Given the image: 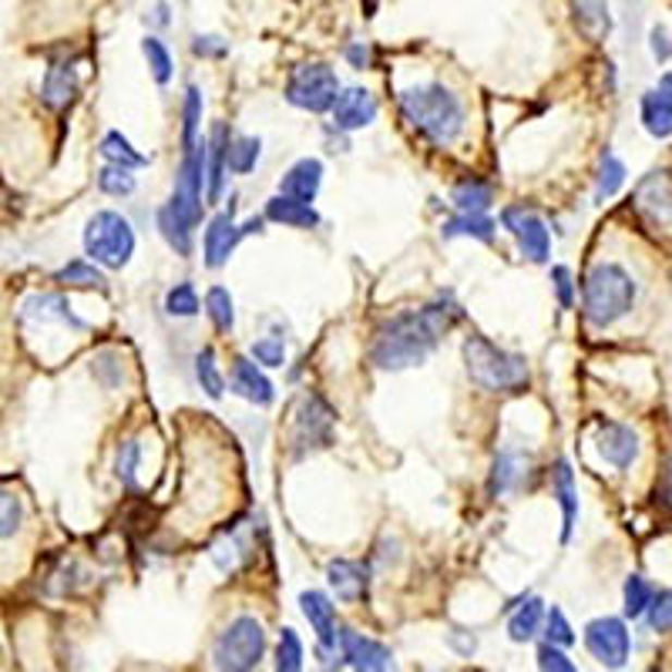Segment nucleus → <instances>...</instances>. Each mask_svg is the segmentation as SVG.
<instances>
[{
  "label": "nucleus",
  "mask_w": 672,
  "mask_h": 672,
  "mask_svg": "<svg viewBox=\"0 0 672 672\" xmlns=\"http://www.w3.org/2000/svg\"><path fill=\"white\" fill-rule=\"evenodd\" d=\"M337 649H340V659L350 665V669H364V672H383L393 665V652L370 639V636H361V632L353 628H337Z\"/></svg>",
  "instance_id": "obj_12"
},
{
  "label": "nucleus",
  "mask_w": 672,
  "mask_h": 672,
  "mask_svg": "<svg viewBox=\"0 0 672 672\" xmlns=\"http://www.w3.org/2000/svg\"><path fill=\"white\" fill-rule=\"evenodd\" d=\"M266 219L290 225V229H316L320 225V212L313 209V203L293 199V195H283V192L272 195V199L266 203Z\"/></svg>",
  "instance_id": "obj_22"
},
{
  "label": "nucleus",
  "mask_w": 672,
  "mask_h": 672,
  "mask_svg": "<svg viewBox=\"0 0 672 672\" xmlns=\"http://www.w3.org/2000/svg\"><path fill=\"white\" fill-rule=\"evenodd\" d=\"M401 111L407 125L430 145H451L464 132V105L444 85H414L401 91Z\"/></svg>",
  "instance_id": "obj_2"
},
{
  "label": "nucleus",
  "mask_w": 672,
  "mask_h": 672,
  "mask_svg": "<svg viewBox=\"0 0 672 672\" xmlns=\"http://www.w3.org/2000/svg\"><path fill=\"white\" fill-rule=\"evenodd\" d=\"M151 14H155V24H158V27H166V24H169V8H166V4H158Z\"/></svg>",
  "instance_id": "obj_54"
},
{
  "label": "nucleus",
  "mask_w": 672,
  "mask_h": 672,
  "mask_svg": "<svg viewBox=\"0 0 672 672\" xmlns=\"http://www.w3.org/2000/svg\"><path fill=\"white\" fill-rule=\"evenodd\" d=\"M451 203L457 212H488L494 203V188L478 175H467L451 188Z\"/></svg>",
  "instance_id": "obj_26"
},
{
  "label": "nucleus",
  "mask_w": 672,
  "mask_h": 672,
  "mask_svg": "<svg viewBox=\"0 0 672 672\" xmlns=\"http://www.w3.org/2000/svg\"><path fill=\"white\" fill-rule=\"evenodd\" d=\"M206 313H209V320L216 323L219 333H232L235 327V309H232V296L225 286H212L206 293Z\"/></svg>",
  "instance_id": "obj_37"
},
{
  "label": "nucleus",
  "mask_w": 672,
  "mask_h": 672,
  "mask_svg": "<svg viewBox=\"0 0 672 672\" xmlns=\"http://www.w3.org/2000/svg\"><path fill=\"white\" fill-rule=\"evenodd\" d=\"M652 585L643 578V575H628L625 578V588H622V596H625V615L628 619H639L643 612H646V606H649V599H652Z\"/></svg>",
  "instance_id": "obj_41"
},
{
  "label": "nucleus",
  "mask_w": 672,
  "mask_h": 672,
  "mask_svg": "<svg viewBox=\"0 0 672 672\" xmlns=\"http://www.w3.org/2000/svg\"><path fill=\"white\" fill-rule=\"evenodd\" d=\"M300 606H303V615L309 619L313 632H316V643H320V656H330L337 652V606L330 602V596L323 591H303L300 596Z\"/></svg>",
  "instance_id": "obj_15"
},
{
  "label": "nucleus",
  "mask_w": 672,
  "mask_h": 672,
  "mask_svg": "<svg viewBox=\"0 0 672 672\" xmlns=\"http://www.w3.org/2000/svg\"><path fill=\"white\" fill-rule=\"evenodd\" d=\"M253 357L262 367H283L286 364V343L276 340V337H262L253 343Z\"/></svg>",
  "instance_id": "obj_48"
},
{
  "label": "nucleus",
  "mask_w": 672,
  "mask_h": 672,
  "mask_svg": "<svg viewBox=\"0 0 672 672\" xmlns=\"http://www.w3.org/2000/svg\"><path fill=\"white\" fill-rule=\"evenodd\" d=\"M98 188L105 195H114V199H122V195H132L135 192V175L132 169H122V166H105L98 172Z\"/></svg>",
  "instance_id": "obj_43"
},
{
  "label": "nucleus",
  "mask_w": 672,
  "mask_h": 672,
  "mask_svg": "<svg viewBox=\"0 0 672 672\" xmlns=\"http://www.w3.org/2000/svg\"><path fill=\"white\" fill-rule=\"evenodd\" d=\"M101 155L108 158V166H122V169H132V172L148 166V155L135 151V145L122 132H108L101 138Z\"/></svg>",
  "instance_id": "obj_30"
},
{
  "label": "nucleus",
  "mask_w": 672,
  "mask_h": 672,
  "mask_svg": "<svg viewBox=\"0 0 672 672\" xmlns=\"http://www.w3.org/2000/svg\"><path fill=\"white\" fill-rule=\"evenodd\" d=\"M259 151H262V142H259V138H249V135H243V138H229V155H225L229 172H235V175H249V172L256 169V162H259Z\"/></svg>",
  "instance_id": "obj_33"
},
{
  "label": "nucleus",
  "mask_w": 672,
  "mask_h": 672,
  "mask_svg": "<svg viewBox=\"0 0 672 672\" xmlns=\"http://www.w3.org/2000/svg\"><path fill=\"white\" fill-rule=\"evenodd\" d=\"M448 240H454V235H471V240H481V243H494V232L498 225L485 216V212H457L454 219L444 222L441 229Z\"/></svg>",
  "instance_id": "obj_28"
},
{
  "label": "nucleus",
  "mask_w": 672,
  "mask_h": 672,
  "mask_svg": "<svg viewBox=\"0 0 672 672\" xmlns=\"http://www.w3.org/2000/svg\"><path fill=\"white\" fill-rule=\"evenodd\" d=\"M266 656V632H262V622L253 619V615H240L232 619L212 646V662L216 669H225V672H246V669H256Z\"/></svg>",
  "instance_id": "obj_6"
},
{
  "label": "nucleus",
  "mask_w": 672,
  "mask_h": 672,
  "mask_svg": "<svg viewBox=\"0 0 672 672\" xmlns=\"http://www.w3.org/2000/svg\"><path fill=\"white\" fill-rule=\"evenodd\" d=\"M21 522H24V501L11 488L0 485V541L17 535Z\"/></svg>",
  "instance_id": "obj_40"
},
{
  "label": "nucleus",
  "mask_w": 672,
  "mask_h": 672,
  "mask_svg": "<svg viewBox=\"0 0 672 672\" xmlns=\"http://www.w3.org/2000/svg\"><path fill=\"white\" fill-rule=\"evenodd\" d=\"M337 91H340V77L323 61L300 64L286 82V101L293 108H303V111H313V114L330 111Z\"/></svg>",
  "instance_id": "obj_7"
},
{
  "label": "nucleus",
  "mask_w": 672,
  "mask_h": 672,
  "mask_svg": "<svg viewBox=\"0 0 672 672\" xmlns=\"http://www.w3.org/2000/svg\"><path fill=\"white\" fill-rule=\"evenodd\" d=\"M320 185H323V162L320 158H300V162L283 175L280 192L293 195V199L313 203L316 195H320Z\"/></svg>",
  "instance_id": "obj_21"
},
{
  "label": "nucleus",
  "mask_w": 672,
  "mask_h": 672,
  "mask_svg": "<svg viewBox=\"0 0 672 672\" xmlns=\"http://www.w3.org/2000/svg\"><path fill=\"white\" fill-rule=\"evenodd\" d=\"M85 253L91 256V262H98L105 269H125L135 256L132 222L114 209L95 212L88 219V229H85Z\"/></svg>",
  "instance_id": "obj_5"
},
{
  "label": "nucleus",
  "mask_w": 672,
  "mask_h": 672,
  "mask_svg": "<svg viewBox=\"0 0 672 672\" xmlns=\"http://www.w3.org/2000/svg\"><path fill=\"white\" fill-rule=\"evenodd\" d=\"M551 283H555V293H559L562 309H572V303H575L572 269H569V266H555V269H551Z\"/></svg>",
  "instance_id": "obj_51"
},
{
  "label": "nucleus",
  "mask_w": 672,
  "mask_h": 672,
  "mask_svg": "<svg viewBox=\"0 0 672 672\" xmlns=\"http://www.w3.org/2000/svg\"><path fill=\"white\" fill-rule=\"evenodd\" d=\"M643 125L659 142L672 135V77L669 74H662L656 91L643 95Z\"/></svg>",
  "instance_id": "obj_18"
},
{
  "label": "nucleus",
  "mask_w": 672,
  "mask_h": 672,
  "mask_svg": "<svg viewBox=\"0 0 672 672\" xmlns=\"http://www.w3.org/2000/svg\"><path fill=\"white\" fill-rule=\"evenodd\" d=\"M346 61H350L353 68H357V71L370 68V64H374V51H370V45H364V41L350 45V48H346Z\"/></svg>",
  "instance_id": "obj_53"
},
{
  "label": "nucleus",
  "mask_w": 672,
  "mask_h": 672,
  "mask_svg": "<svg viewBox=\"0 0 672 672\" xmlns=\"http://www.w3.org/2000/svg\"><path fill=\"white\" fill-rule=\"evenodd\" d=\"M636 203L643 212H649V219L656 225H669V172H652L649 179H643Z\"/></svg>",
  "instance_id": "obj_24"
},
{
  "label": "nucleus",
  "mask_w": 672,
  "mask_h": 672,
  "mask_svg": "<svg viewBox=\"0 0 672 672\" xmlns=\"http://www.w3.org/2000/svg\"><path fill=\"white\" fill-rule=\"evenodd\" d=\"M501 225L518 240V249L525 259L532 262H548L551 256V235H548V225L525 206H508L501 212Z\"/></svg>",
  "instance_id": "obj_10"
},
{
  "label": "nucleus",
  "mask_w": 672,
  "mask_h": 672,
  "mask_svg": "<svg viewBox=\"0 0 672 672\" xmlns=\"http://www.w3.org/2000/svg\"><path fill=\"white\" fill-rule=\"evenodd\" d=\"M467 377L488 393H518L528 387V364L522 353H511L488 337L471 333L461 346Z\"/></svg>",
  "instance_id": "obj_3"
},
{
  "label": "nucleus",
  "mask_w": 672,
  "mask_h": 672,
  "mask_svg": "<svg viewBox=\"0 0 672 672\" xmlns=\"http://www.w3.org/2000/svg\"><path fill=\"white\" fill-rule=\"evenodd\" d=\"M192 54L195 58H225L229 54V45L222 41V37H216V34H199L192 41Z\"/></svg>",
  "instance_id": "obj_50"
},
{
  "label": "nucleus",
  "mask_w": 672,
  "mask_h": 672,
  "mask_svg": "<svg viewBox=\"0 0 672 672\" xmlns=\"http://www.w3.org/2000/svg\"><path fill=\"white\" fill-rule=\"evenodd\" d=\"M327 578H330V588L337 591L340 602L367 599V591H370V569L364 562L337 559V562L327 565Z\"/></svg>",
  "instance_id": "obj_17"
},
{
  "label": "nucleus",
  "mask_w": 672,
  "mask_h": 672,
  "mask_svg": "<svg viewBox=\"0 0 672 672\" xmlns=\"http://www.w3.org/2000/svg\"><path fill=\"white\" fill-rule=\"evenodd\" d=\"M461 316H464V309L451 296H441L420 309L393 316V320H387L377 330V340L370 346L374 367L390 370V374L420 367L430 353L438 350L441 337L461 323Z\"/></svg>",
  "instance_id": "obj_1"
},
{
  "label": "nucleus",
  "mask_w": 672,
  "mask_h": 672,
  "mask_svg": "<svg viewBox=\"0 0 672 672\" xmlns=\"http://www.w3.org/2000/svg\"><path fill=\"white\" fill-rule=\"evenodd\" d=\"M649 41H652V58H656L659 64H665V61H669V27H665V24H656V27L649 30Z\"/></svg>",
  "instance_id": "obj_52"
},
{
  "label": "nucleus",
  "mask_w": 672,
  "mask_h": 672,
  "mask_svg": "<svg viewBox=\"0 0 672 672\" xmlns=\"http://www.w3.org/2000/svg\"><path fill=\"white\" fill-rule=\"evenodd\" d=\"M199 125H203V91L192 85L185 91V108H182V145H185V151L199 142Z\"/></svg>",
  "instance_id": "obj_38"
},
{
  "label": "nucleus",
  "mask_w": 672,
  "mask_h": 672,
  "mask_svg": "<svg viewBox=\"0 0 672 672\" xmlns=\"http://www.w3.org/2000/svg\"><path fill=\"white\" fill-rule=\"evenodd\" d=\"M538 669H545V672H575V662L562 652V646L545 643L538 649Z\"/></svg>",
  "instance_id": "obj_49"
},
{
  "label": "nucleus",
  "mask_w": 672,
  "mask_h": 672,
  "mask_svg": "<svg viewBox=\"0 0 672 672\" xmlns=\"http://www.w3.org/2000/svg\"><path fill=\"white\" fill-rule=\"evenodd\" d=\"M643 615H649L652 632H659V636H665V632L672 628V591H669V588L652 591V599H649V606H646V612H643Z\"/></svg>",
  "instance_id": "obj_45"
},
{
  "label": "nucleus",
  "mask_w": 672,
  "mask_h": 672,
  "mask_svg": "<svg viewBox=\"0 0 672 672\" xmlns=\"http://www.w3.org/2000/svg\"><path fill=\"white\" fill-rule=\"evenodd\" d=\"M158 232H162V240H166L179 256H192V225H188L172 206L158 209Z\"/></svg>",
  "instance_id": "obj_31"
},
{
  "label": "nucleus",
  "mask_w": 672,
  "mask_h": 672,
  "mask_svg": "<svg viewBox=\"0 0 672 672\" xmlns=\"http://www.w3.org/2000/svg\"><path fill=\"white\" fill-rule=\"evenodd\" d=\"M142 54H145V61H148V71H151V77L158 85H169L172 82V71H175V61H172V54H169V48L158 41V37H145L142 41Z\"/></svg>",
  "instance_id": "obj_36"
},
{
  "label": "nucleus",
  "mask_w": 672,
  "mask_h": 672,
  "mask_svg": "<svg viewBox=\"0 0 672 672\" xmlns=\"http://www.w3.org/2000/svg\"><path fill=\"white\" fill-rule=\"evenodd\" d=\"M229 387H232L235 398H243V401H249L256 407H269L276 401V390H272L269 377L253 361H246V357H235Z\"/></svg>",
  "instance_id": "obj_16"
},
{
  "label": "nucleus",
  "mask_w": 672,
  "mask_h": 672,
  "mask_svg": "<svg viewBox=\"0 0 672 672\" xmlns=\"http://www.w3.org/2000/svg\"><path fill=\"white\" fill-rule=\"evenodd\" d=\"M585 649L609 669H622L632 656V636L622 619L602 615L585 625Z\"/></svg>",
  "instance_id": "obj_9"
},
{
  "label": "nucleus",
  "mask_w": 672,
  "mask_h": 672,
  "mask_svg": "<svg viewBox=\"0 0 672 672\" xmlns=\"http://www.w3.org/2000/svg\"><path fill=\"white\" fill-rule=\"evenodd\" d=\"M195 380H199V387L209 393L212 401L222 398L225 380H222V374H219V367H216V353H212L209 346L199 353V357H195Z\"/></svg>",
  "instance_id": "obj_39"
},
{
  "label": "nucleus",
  "mask_w": 672,
  "mask_h": 672,
  "mask_svg": "<svg viewBox=\"0 0 672 672\" xmlns=\"http://www.w3.org/2000/svg\"><path fill=\"white\" fill-rule=\"evenodd\" d=\"M77 91H82V74H77L74 61L48 68L45 85H41V98H45L48 108H68L77 98Z\"/></svg>",
  "instance_id": "obj_19"
},
{
  "label": "nucleus",
  "mask_w": 672,
  "mask_h": 672,
  "mask_svg": "<svg viewBox=\"0 0 672 672\" xmlns=\"http://www.w3.org/2000/svg\"><path fill=\"white\" fill-rule=\"evenodd\" d=\"M138 457H142V448L138 441H125L122 448H118V457H114V474L118 481L135 488V471H138Z\"/></svg>",
  "instance_id": "obj_47"
},
{
  "label": "nucleus",
  "mask_w": 672,
  "mask_h": 672,
  "mask_svg": "<svg viewBox=\"0 0 672 672\" xmlns=\"http://www.w3.org/2000/svg\"><path fill=\"white\" fill-rule=\"evenodd\" d=\"M166 313L169 316H182V320H188V316L199 313V293H195V286L192 283H179L175 290H169Z\"/></svg>",
  "instance_id": "obj_44"
},
{
  "label": "nucleus",
  "mask_w": 672,
  "mask_h": 672,
  "mask_svg": "<svg viewBox=\"0 0 672 672\" xmlns=\"http://www.w3.org/2000/svg\"><path fill=\"white\" fill-rule=\"evenodd\" d=\"M541 619H545V602L535 599V596H528V599L515 609L511 622H508L511 639H515V643H528V639H535V636H538V628H541Z\"/></svg>",
  "instance_id": "obj_29"
},
{
  "label": "nucleus",
  "mask_w": 672,
  "mask_h": 672,
  "mask_svg": "<svg viewBox=\"0 0 672 672\" xmlns=\"http://www.w3.org/2000/svg\"><path fill=\"white\" fill-rule=\"evenodd\" d=\"M58 283L82 286V290H105V276H101L98 262H88V259H71L64 269H58Z\"/></svg>",
  "instance_id": "obj_34"
},
{
  "label": "nucleus",
  "mask_w": 672,
  "mask_h": 672,
  "mask_svg": "<svg viewBox=\"0 0 672 672\" xmlns=\"http://www.w3.org/2000/svg\"><path fill=\"white\" fill-rule=\"evenodd\" d=\"M555 494L562 504V541H569L575 532V522H578V491H575V474H572L569 461L555 464Z\"/></svg>",
  "instance_id": "obj_27"
},
{
  "label": "nucleus",
  "mask_w": 672,
  "mask_h": 672,
  "mask_svg": "<svg viewBox=\"0 0 672 672\" xmlns=\"http://www.w3.org/2000/svg\"><path fill=\"white\" fill-rule=\"evenodd\" d=\"M276 669L280 672H300L303 669V643L293 628L280 632V646H276Z\"/></svg>",
  "instance_id": "obj_42"
},
{
  "label": "nucleus",
  "mask_w": 672,
  "mask_h": 672,
  "mask_svg": "<svg viewBox=\"0 0 672 672\" xmlns=\"http://www.w3.org/2000/svg\"><path fill=\"white\" fill-rule=\"evenodd\" d=\"M596 448L606 457V464H612L615 471H628L632 464H636V457H639V433L632 430L628 424L602 420Z\"/></svg>",
  "instance_id": "obj_14"
},
{
  "label": "nucleus",
  "mask_w": 672,
  "mask_h": 672,
  "mask_svg": "<svg viewBox=\"0 0 672 672\" xmlns=\"http://www.w3.org/2000/svg\"><path fill=\"white\" fill-rule=\"evenodd\" d=\"M625 185V166H622V158H615L612 151L602 155V162H599V179H596V203H606L612 199V195Z\"/></svg>",
  "instance_id": "obj_35"
},
{
  "label": "nucleus",
  "mask_w": 672,
  "mask_h": 672,
  "mask_svg": "<svg viewBox=\"0 0 672 672\" xmlns=\"http://www.w3.org/2000/svg\"><path fill=\"white\" fill-rule=\"evenodd\" d=\"M572 8H575V24L588 41H606L612 34V14L606 8V0H572Z\"/></svg>",
  "instance_id": "obj_25"
},
{
  "label": "nucleus",
  "mask_w": 672,
  "mask_h": 672,
  "mask_svg": "<svg viewBox=\"0 0 672 672\" xmlns=\"http://www.w3.org/2000/svg\"><path fill=\"white\" fill-rule=\"evenodd\" d=\"M636 306V280L615 262H599L585 276V286H582V309H585V320L606 330L612 323H619L622 316L632 313Z\"/></svg>",
  "instance_id": "obj_4"
},
{
  "label": "nucleus",
  "mask_w": 672,
  "mask_h": 672,
  "mask_svg": "<svg viewBox=\"0 0 672 672\" xmlns=\"http://www.w3.org/2000/svg\"><path fill=\"white\" fill-rule=\"evenodd\" d=\"M330 111H333V125L340 132H361L377 122L380 105L367 88H346V91H337Z\"/></svg>",
  "instance_id": "obj_13"
},
{
  "label": "nucleus",
  "mask_w": 672,
  "mask_h": 672,
  "mask_svg": "<svg viewBox=\"0 0 672 672\" xmlns=\"http://www.w3.org/2000/svg\"><path fill=\"white\" fill-rule=\"evenodd\" d=\"M24 316L27 320H58V323H68L71 330H85V320H77V316L71 313V303L58 293H37L24 303Z\"/></svg>",
  "instance_id": "obj_23"
},
{
  "label": "nucleus",
  "mask_w": 672,
  "mask_h": 672,
  "mask_svg": "<svg viewBox=\"0 0 672 672\" xmlns=\"http://www.w3.org/2000/svg\"><path fill=\"white\" fill-rule=\"evenodd\" d=\"M541 622H545V636H548L551 646H572V643H575V628L569 625V619H565L562 609L551 606Z\"/></svg>",
  "instance_id": "obj_46"
},
{
  "label": "nucleus",
  "mask_w": 672,
  "mask_h": 672,
  "mask_svg": "<svg viewBox=\"0 0 672 672\" xmlns=\"http://www.w3.org/2000/svg\"><path fill=\"white\" fill-rule=\"evenodd\" d=\"M259 225H262V219H249V222L240 229V225H235V219H232V206H229V212H219V216L209 222V229H206V240H203V249H206V266H209V269L225 266V262H229V256L235 253V246H240L243 235L256 232Z\"/></svg>",
  "instance_id": "obj_11"
},
{
  "label": "nucleus",
  "mask_w": 672,
  "mask_h": 672,
  "mask_svg": "<svg viewBox=\"0 0 672 672\" xmlns=\"http://www.w3.org/2000/svg\"><path fill=\"white\" fill-rule=\"evenodd\" d=\"M225 155H229V129L216 125L212 138H206V195H209V203L222 199V185H225V172H229Z\"/></svg>",
  "instance_id": "obj_20"
},
{
  "label": "nucleus",
  "mask_w": 672,
  "mask_h": 672,
  "mask_svg": "<svg viewBox=\"0 0 672 672\" xmlns=\"http://www.w3.org/2000/svg\"><path fill=\"white\" fill-rule=\"evenodd\" d=\"M337 414L320 398V393H306L293 414V454L306 457L313 451H327L333 444Z\"/></svg>",
  "instance_id": "obj_8"
},
{
  "label": "nucleus",
  "mask_w": 672,
  "mask_h": 672,
  "mask_svg": "<svg viewBox=\"0 0 672 672\" xmlns=\"http://www.w3.org/2000/svg\"><path fill=\"white\" fill-rule=\"evenodd\" d=\"M522 467H525V457H522V454H515V451H501V454L494 457V471H491V481H488V494L498 498V494H504V491L515 488L518 478H522Z\"/></svg>",
  "instance_id": "obj_32"
}]
</instances>
